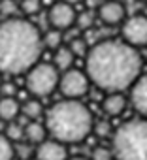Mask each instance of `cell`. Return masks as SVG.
I'll return each mask as SVG.
<instances>
[{
  "label": "cell",
  "instance_id": "1",
  "mask_svg": "<svg viewBox=\"0 0 147 160\" xmlns=\"http://www.w3.org/2000/svg\"><path fill=\"white\" fill-rule=\"evenodd\" d=\"M141 55L123 40L96 42L85 57V73L91 85L104 92H124L141 75Z\"/></svg>",
  "mask_w": 147,
  "mask_h": 160
},
{
  "label": "cell",
  "instance_id": "2",
  "mask_svg": "<svg viewBox=\"0 0 147 160\" xmlns=\"http://www.w3.org/2000/svg\"><path fill=\"white\" fill-rule=\"evenodd\" d=\"M42 32L27 17H10L0 23V72L27 73L42 55Z\"/></svg>",
  "mask_w": 147,
  "mask_h": 160
},
{
  "label": "cell",
  "instance_id": "3",
  "mask_svg": "<svg viewBox=\"0 0 147 160\" xmlns=\"http://www.w3.org/2000/svg\"><path fill=\"white\" fill-rule=\"evenodd\" d=\"M94 117L81 100L64 98L55 102L45 113L47 134L60 143H79L93 132Z\"/></svg>",
  "mask_w": 147,
  "mask_h": 160
},
{
  "label": "cell",
  "instance_id": "4",
  "mask_svg": "<svg viewBox=\"0 0 147 160\" xmlns=\"http://www.w3.org/2000/svg\"><path fill=\"white\" fill-rule=\"evenodd\" d=\"M115 160H147V119H130L111 136Z\"/></svg>",
  "mask_w": 147,
  "mask_h": 160
},
{
  "label": "cell",
  "instance_id": "5",
  "mask_svg": "<svg viewBox=\"0 0 147 160\" xmlns=\"http://www.w3.org/2000/svg\"><path fill=\"white\" fill-rule=\"evenodd\" d=\"M25 75V85L32 98H47L58 89L60 72L53 62H36Z\"/></svg>",
  "mask_w": 147,
  "mask_h": 160
},
{
  "label": "cell",
  "instance_id": "6",
  "mask_svg": "<svg viewBox=\"0 0 147 160\" xmlns=\"http://www.w3.org/2000/svg\"><path fill=\"white\" fill-rule=\"evenodd\" d=\"M89 87H91V81H89V75L85 73V70L70 68L62 72L58 77V91L62 92L64 98H70V100L83 98L89 92Z\"/></svg>",
  "mask_w": 147,
  "mask_h": 160
},
{
  "label": "cell",
  "instance_id": "7",
  "mask_svg": "<svg viewBox=\"0 0 147 160\" xmlns=\"http://www.w3.org/2000/svg\"><path fill=\"white\" fill-rule=\"evenodd\" d=\"M123 42H126L132 47H143L147 45V17L145 15H130L121 25Z\"/></svg>",
  "mask_w": 147,
  "mask_h": 160
},
{
  "label": "cell",
  "instance_id": "8",
  "mask_svg": "<svg viewBox=\"0 0 147 160\" xmlns=\"http://www.w3.org/2000/svg\"><path fill=\"white\" fill-rule=\"evenodd\" d=\"M76 17H78V12L72 4H66V2H55L49 10H47V23H49V28H57V30H68L76 25Z\"/></svg>",
  "mask_w": 147,
  "mask_h": 160
},
{
  "label": "cell",
  "instance_id": "9",
  "mask_svg": "<svg viewBox=\"0 0 147 160\" xmlns=\"http://www.w3.org/2000/svg\"><path fill=\"white\" fill-rule=\"evenodd\" d=\"M96 19H100L104 25L115 27L123 25L126 19V8L123 4V0H104L96 8Z\"/></svg>",
  "mask_w": 147,
  "mask_h": 160
},
{
  "label": "cell",
  "instance_id": "10",
  "mask_svg": "<svg viewBox=\"0 0 147 160\" xmlns=\"http://www.w3.org/2000/svg\"><path fill=\"white\" fill-rule=\"evenodd\" d=\"M36 160H68V149L57 139H45L36 147Z\"/></svg>",
  "mask_w": 147,
  "mask_h": 160
},
{
  "label": "cell",
  "instance_id": "11",
  "mask_svg": "<svg viewBox=\"0 0 147 160\" xmlns=\"http://www.w3.org/2000/svg\"><path fill=\"white\" fill-rule=\"evenodd\" d=\"M130 104L141 117L147 119V73H141L130 87Z\"/></svg>",
  "mask_w": 147,
  "mask_h": 160
},
{
  "label": "cell",
  "instance_id": "12",
  "mask_svg": "<svg viewBox=\"0 0 147 160\" xmlns=\"http://www.w3.org/2000/svg\"><path fill=\"white\" fill-rule=\"evenodd\" d=\"M126 96L123 92H106L102 100V111L108 117H117L126 109Z\"/></svg>",
  "mask_w": 147,
  "mask_h": 160
},
{
  "label": "cell",
  "instance_id": "13",
  "mask_svg": "<svg viewBox=\"0 0 147 160\" xmlns=\"http://www.w3.org/2000/svg\"><path fill=\"white\" fill-rule=\"evenodd\" d=\"M19 115H21V102L15 96L0 98V121L12 122V121H17Z\"/></svg>",
  "mask_w": 147,
  "mask_h": 160
},
{
  "label": "cell",
  "instance_id": "14",
  "mask_svg": "<svg viewBox=\"0 0 147 160\" xmlns=\"http://www.w3.org/2000/svg\"><path fill=\"white\" fill-rule=\"evenodd\" d=\"M74 60H76V57H74V53L70 51L68 45H60L58 49H55L53 53V66L62 73L66 70H70L74 66Z\"/></svg>",
  "mask_w": 147,
  "mask_h": 160
},
{
  "label": "cell",
  "instance_id": "15",
  "mask_svg": "<svg viewBox=\"0 0 147 160\" xmlns=\"http://www.w3.org/2000/svg\"><path fill=\"white\" fill-rule=\"evenodd\" d=\"M45 138H47V128L40 121H28L25 124V139L28 143L40 145L42 141H45Z\"/></svg>",
  "mask_w": 147,
  "mask_h": 160
},
{
  "label": "cell",
  "instance_id": "16",
  "mask_svg": "<svg viewBox=\"0 0 147 160\" xmlns=\"http://www.w3.org/2000/svg\"><path fill=\"white\" fill-rule=\"evenodd\" d=\"M42 113H43V106L38 98H30L21 104V115H25L30 121H38L42 117Z\"/></svg>",
  "mask_w": 147,
  "mask_h": 160
},
{
  "label": "cell",
  "instance_id": "17",
  "mask_svg": "<svg viewBox=\"0 0 147 160\" xmlns=\"http://www.w3.org/2000/svg\"><path fill=\"white\" fill-rule=\"evenodd\" d=\"M62 40H64V32L62 30H57V28H47L43 34H42V43L43 47L55 51L62 45Z\"/></svg>",
  "mask_w": 147,
  "mask_h": 160
},
{
  "label": "cell",
  "instance_id": "18",
  "mask_svg": "<svg viewBox=\"0 0 147 160\" xmlns=\"http://www.w3.org/2000/svg\"><path fill=\"white\" fill-rule=\"evenodd\" d=\"M4 136H6L12 143H19L21 139H25V126H23L19 121L6 122V132H4Z\"/></svg>",
  "mask_w": 147,
  "mask_h": 160
},
{
  "label": "cell",
  "instance_id": "19",
  "mask_svg": "<svg viewBox=\"0 0 147 160\" xmlns=\"http://www.w3.org/2000/svg\"><path fill=\"white\" fill-rule=\"evenodd\" d=\"M68 47H70V51L74 53V57H87V53H89V43H87V40L85 38H74V40H70V43H68Z\"/></svg>",
  "mask_w": 147,
  "mask_h": 160
},
{
  "label": "cell",
  "instance_id": "20",
  "mask_svg": "<svg viewBox=\"0 0 147 160\" xmlns=\"http://www.w3.org/2000/svg\"><path fill=\"white\" fill-rule=\"evenodd\" d=\"M42 10V0H19V12L27 17L38 15Z\"/></svg>",
  "mask_w": 147,
  "mask_h": 160
},
{
  "label": "cell",
  "instance_id": "21",
  "mask_svg": "<svg viewBox=\"0 0 147 160\" xmlns=\"http://www.w3.org/2000/svg\"><path fill=\"white\" fill-rule=\"evenodd\" d=\"M13 156H15V145L4 134H0V160H13Z\"/></svg>",
  "mask_w": 147,
  "mask_h": 160
},
{
  "label": "cell",
  "instance_id": "22",
  "mask_svg": "<svg viewBox=\"0 0 147 160\" xmlns=\"http://www.w3.org/2000/svg\"><path fill=\"white\" fill-rule=\"evenodd\" d=\"M19 12V2L17 0H0V15L4 19L17 17L15 13Z\"/></svg>",
  "mask_w": 147,
  "mask_h": 160
},
{
  "label": "cell",
  "instance_id": "23",
  "mask_svg": "<svg viewBox=\"0 0 147 160\" xmlns=\"http://www.w3.org/2000/svg\"><path fill=\"white\" fill-rule=\"evenodd\" d=\"M93 132H94V136L96 138H111L113 136V128H111V124H109V121H104V119H100V121H94V124H93Z\"/></svg>",
  "mask_w": 147,
  "mask_h": 160
},
{
  "label": "cell",
  "instance_id": "24",
  "mask_svg": "<svg viewBox=\"0 0 147 160\" xmlns=\"http://www.w3.org/2000/svg\"><path fill=\"white\" fill-rule=\"evenodd\" d=\"M94 21H96V13H93V12H89V10L78 13V17H76V25H78L81 30L91 28V27L94 25Z\"/></svg>",
  "mask_w": 147,
  "mask_h": 160
},
{
  "label": "cell",
  "instance_id": "25",
  "mask_svg": "<svg viewBox=\"0 0 147 160\" xmlns=\"http://www.w3.org/2000/svg\"><path fill=\"white\" fill-rule=\"evenodd\" d=\"M91 160H115V154H113L111 147H96L93 151Z\"/></svg>",
  "mask_w": 147,
  "mask_h": 160
},
{
  "label": "cell",
  "instance_id": "26",
  "mask_svg": "<svg viewBox=\"0 0 147 160\" xmlns=\"http://www.w3.org/2000/svg\"><path fill=\"white\" fill-rule=\"evenodd\" d=\"M15 85L10 83V81H4L2 85H0V92H2V96H15Z\"/></svg>",
  "mask_w": 147,
  "mask_h": 160
},
{
  "label": "cell",
  "instance_id": "27",
  "mask_svg": "<svg viewBox=\"0 0 147 160\" xmlns=\"http://www.w3.org/2000/svg\"><path fill=\"white\" fill-rule=\"evenodd\" d=\"M62 2H66V4H72V6H76V4H79L81 0H62Z\"/></svg>",
  "mask_w": 147,
  "mask_h": 160
},
{
  "label": "cell",
  "instance_id": "28",
  "mask_svg": "<svg viewBox=\"0 0 147 160\" xmlns=\"http://www.w3.org/2000/svg\"><path fill=\"white\" fill-rule=\"evenodd\" d=\"M68 160H89V158H85V156H72V158H68Z\"/></svg>",
  "mask_w": 147,
  "mask_h": 160
},
{
  "label": "cell",
  "instance_id": "29",
  "mask_svg": "<svg viewBox=\"0 0 147 160\" xmlns=\"http://www.w3.org/2000/svg\"><path fill=\"white\" fill-rule=\"evenodd\" d=\"M2 75H4V73H2V72H0V85H2V83H4V81H2Z\"/></svg>",
  "mask_w": 147,
  "mask_h": 160
}]
</instances>
